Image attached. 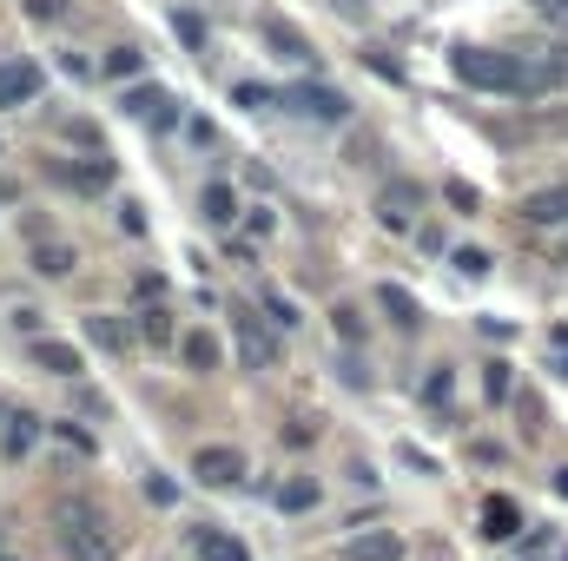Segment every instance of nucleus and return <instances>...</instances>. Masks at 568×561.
<instances>
[{
  "label": "nucleus",
  "instance_id": "obj_1",
  "mask_svg": "<svg viewBox=\"0 0 568 561\" xmlns=\"http://www.w3.org/2000/svg\"><path fill=\"white\" fill-rule=\"evenodd\" d=\"M53 522H60V555L67 561H113L120 555V522H113L106 509H93V502H60Z\"/></svg>",
  "mask_w": 568,
  "mask_h": 561
},
{
  "label": "nucleus",
  "instance_id": "obj_2",
  "mask_svg": "<svg viewBox=\"0 0 568 561\" xmlns=\"http://www.w3.org/2000/svg\"><path fill=\"white\" fill-rule=\"evenodd\" d=\"M456 80L483 93H536L523 53H489V47H456Z\"/></svg>",
  "mask_w": 568,
  "mask_h": 561
},
{
  "label": "nucleus",
  "instance_id": "obj_3",
  "mask_svg": "<svg viewBox=\"0 0 568 561\" xmlns=\"http://www.w3.org/2000/svg\"><path fill=\"white\" fill-rule=\"evenodd\" d=\"M232 330H239V357L252 364V370H272L278 364V324L272 317H252V310H232Z\"/></svg>",
  "mask_w": 568,
  "mask_h": 561
},
{
  "label": "nucleus",
  "instance_id": "obj_4",
  "mask_svg": "<svg viewBox=\"0 0 568 561\" xmlns=\"http://www.w3.org/2000/svg\"><path fill=\"white\" fill-rule=\"evenodd\" d=\"M278 106H284V113H304V120H324V126H337V120L351 113V100H344V93H331V86H284Z\"/></svg>",
  "mask_w": 568,
  "mask_h": 561
},
{
  "label": "nucleus",
  "instance_id": "obj_5",
  "mask_svg": "<svg viewBox=\"0 0 568 561\" xmlns=\"http://www.w3.org/2000/svg\"><path fill=\"white\" fill-rule=\"evenodd\" d=\"M192 476H199L205 489H239V482H245V456L225 449V442H212V449L192 456Z\"/></svg>",
  "mask_w": 568,
  "mask_h": 561
},
{
  "label": "nucleus",
  "instance_id": "obj_6",
  "mask_svg": "<svg viewBox=\"0 0 568 561\" xmlns=\"http://www.w3.org/2000/svg\"><path fill=\"white\" fill-rule=\"evenodd\" d=\"M40 93V67L33 60H0V113L7 106H27Z\"/></svg>",
  "mask_w": 568,
  "mask_h": 561
},
{
  "label": "nucleus",
  "instance_id": "obj_7",
  "mask_svg": "<svg viewBox=\"0 0 568 561\" xmlns=\"http://www.w3.org/2000/svg\"><path fill=\"white\" fill-rule=\"evenodd\" d=\"M344 561H404V536L397 529H364L344 542Z\"/></svg>",
  "mask_w": 568,
  "mask_h": 561
},
{
  "label": "nucleus",
  "instance_id": "obj_8",
  "mask_svg": "<svg viewBox=\"0 0 568 561\" xmlns=\"http://www.w3.org/2000/svg\"><path fill=\"white\" fill-rule=\"evenodd\" d=\"M417 185L410 178H397V185H384V198H377V218L390 225V232H410V218H417Z\"/></svg>",
  "mask_w": 568,
  "mask_h": 561
},
{
  "label": "nucleus",
  "instance_id": "obj_9",
  "mask_svg": "<svg viewBox=\"0 0 568 561\" xmlns=\"http://www.w3.org/2000/svg\"><path fill=\"white\" fill-rule=\"evenodd\" d=\"M483 536H489V542H516V536H523V509H516L509 496H489V502H483Z\"/></svg>",
  "mask_w": 568,
  "mask_h": 561
},
{
  "label": "nucleus",
  "instance_id": "obj_10",
  "mask_svg": "<svg viewBox=\"0 0 568 561\" xmlns=\"http://www.w3.org/2000/svg\"><path fill=\"white\" fill-rule=\"evenodd\" d=\"M523 218H529V225H568V185L529 192V198H523Z\"/></svg>",
  "mask_w": 568,
  "mask_h": 561
},
{
  "label": "nucleus",
  "instance_id": "obj_11",
  "mask_svg": "<svg viewBox=\"0 0 568 561\" xmlns=\"http://www.w3.org/2000/svg\"><path fill=\"white\" fill-rule=\"evenodd\" d=\"M33 442H40V417H33V410H7V422H0V449H7V456H27Z\"/></svg>",
  "mask_w": 568,
  "mask_h": 561
},
{
  "label": "nucleus",
  "instance_id": "obj_12",
  "mask_svg": "<svg viewBox=\"0 0 568 561\" xmlns=\"http://www.w3.org/2000/svg\"><path fill=\"white\" fill-rule=\"evenodd\" d=\"M33 364L53 370V377H80V350L73 344H53V337H33Z\"/></svg>",
  "mask_w": 568,
  "mask_h": 561
},
{
  "label": "nucleus",
  "instance_id": "obj_13",
  "mask_svg": "<svg viewBox=\"0 0 568 561\" xmlns=\"http://www.w3.org/2000/svg\"><path fill=\"white\" fill-rule=\"evenodd\" d=\"M199 561H252V549L225 529H199Z\"/></svg>",
  "mask_w": 568,
  "mask_h": 561
},
{
  "label": "nucleus",
  "instance_id": "obj_14",
  "mask_svg": "<svg viewBox=\"0 0 568 561\" xmlns=\"http://www.w3.org/2000/svg\"><path fill=\"white\" fill-rule=\"evenodd\" d=\"M205 218L212 225H239V192L232 185H205Z\"/></svg>",
  "mask_w": 568,
  "mask_h": 561
},
{
  "label": "nucleus",
  "instance_id": "obj_15",
  "mask_svg": "<svg viewBox=\"0 0 568 561\" xmlns=\"http://www.w3.org/2000/svg\"><path fill=\"white\" fill-rule=\"evenodd\" d=\"M384 310L397 317V330H417V324H424V317H417V297L397 290V284H384Z\"/></svg>",
  "mask_w": 568,
  "mask_h": 561
},
{
  "label": "nucleus",
  "instance_id": "obj_16",
  "mask_svg": "<svg viewBox=\"0 0 568 561\" xmlns=\"http://www.w3.org/2000/svg\"><path fill=\"white\" fill-rule=\"evenodd\" d=\"M265 33H272V47H278V53H291V60H317V53H311V40H304L297 27H284V20H272Z\"/></svg>",
  "mask_w": 568,
  "mask_h": 561
},
{
  "label": "nucleus",
  "instance_id": "obj_17",
  "mask_svg": "<svg viewBox=\"0 0 568 561\" xmlns=\"http://www.w3.org/2000/svg\"><path fill=\"white\" fill-rule=\"evenodd\" d=\"M179 350H185V364H192V370H212V364H219V337H205V330H192Z\"/></svg>",
  "mask_w": 568,
  "mask_h": 561
},
{
  "label": "nucleus",
  "instance_id": "obj_18",
  "mask_svg": "<svg viewBox=\"0 0 568 561\" xmlns=\"http://www.w3.org/2000/svg\"><path fill=\"white\" fill-rule=\"evenodd\" d=\"M33 265H40V272H47V278H67V272H73V265H80V258H73V252H67V245H40V252H33Z\"/></svg>",
  "mask_w": 568,
  "mask_h": 561
},
{
  "label": "nucleus",
  "instance_id": "obj_19",
  "mask_svg": "<svg viewBox=\"0 0 568 561\" xmlns=\"http://www.w3.org/2000/svg\"><path fill=\"white\" fill-rule=\"evenodd\" d=\"M73 185H80V192H106V185H113V165H106V159H87V165L73 172Z\"/></svg>",
  "mask_w": 568,
  "mask_h": 561
},
{
  "label": "nucleus",
  "instance_id": "obj_20",
  "mask_svg": "<svg viewBox=\"0 0 568 561\" xmlns=\"http://www.w3.org/2000/svg\"><path fill=\"white\" fill-rule=\"evenodd\" d=\"M87 337H93L100 350H126V330H120L113 317H87Z\"/></svg>",
  "mask_w": 568,
  "mask_h": 561
},
{
  "label": "nucleus",
  "instance_id": "obj_21",
  "mask_svg": "<svg viewBox=\"0 0 568 561\" xmlns=\"http://www.w3.org/2000/svg\"><path fill=\"white\" fill-rule=\"evenodd\" d=\"M140 67H145L140 47H113V53H106V73H113V80H133Z\"/></svg>",
  "mask_w": 568,
  "mask_h": 561
},
{
  "label": "nucleus",
  "instance_id": "obj_22",
  "mask_svg": "<svg viewBox=\"0 0 568 561\" xmlns=\"http://www.w3.org/2000/svg\"><path fill=\"white\" fill-rule=\"evenodd\" d=\"M449 397H456V377H449V370H429L424 404H429V410H449Z\"/></svg>",
  "mask_w": 568,
  "mask_h": 561
},
{
  "label": "nucleus",
  "instance_id": "obj_23",
  "mask_svg": "<svg viewBox=\"0 0 568 561\" xmlns=\"http://www.w3.org/2000/svg\"><path fill=\"white\" fill-rule=\"evenodd\" d=\"M278 509H291V516H297V509H317V482H284Z\"/></svg>",
  "mask_w": 568,
  "mask_h": 561
},
{
  "label": "nucleus",
  "instance_id": "obj_24",
  "mask_svg": "<svg viewBox=\"0 0 568 561\" xmlns=\"http://www.w3.org/2000/svg\"><path fill=\"white\" fill-rule=\"evenodd\" d=\"M159 106H165V93H159V86H140V93H126V113H133V120H159Z\"/></svg>",
  "mask_w": 568,
  "mask_h": 561
},
{
  "label": "nucleus",
  "instance_id": "obj_25",
  "mask_svg": "<svg viewBox=\"0 0 568 561\" xmlns=\"http://www.w3.org/2000/svg\"><path fill=\"white\" fill-rule=\"evenodd\" d=\"M140 330H145V344H172V310H159V304H152V310L140 317Z\"/></svg>",
  "mask_w": 568,
  "mask_h": 561
},
{
  "label": "nucleus",
  "instance_id": "obj_26",
  "mask_svg": "<svg viewBox=\"0 0 568 561\" xmlns=\"http://www.w3.org/2000/svg\"><path fill=\"white\" fill-rule=\"evenodd\" d=\"M265 317H272L278 330H291V324H297V304H291L284 290H265Z\"/></svg>",
  "mask_w": 568,
  "mask_h": 561
},
{
  "label": "nucleus",
  "instance_id": "obj_27",
  "mask_svg": "<svg viewBox=\"0 0 568 561\" xmlns=\"http://www.w3.org/2000/svg\"><path fill=\"white\" fill-rule=\"evenodd\" d=\"M232 100H239V106H278V93H265L258 80H239V86H232Z\"/></svg>",
  "mask_w": 568,
  "mask_h": 561
},
{
  "label": "nucleus",
  "instance_id": "obj_28",
  "mask_svg": "<svg viewBox=\"0 0 568 561\" xmlns=\"http://www.w3.org/2000/svg\"><path fill=\"white\" fill-rule=\"evenodd\" d=\"M483 390H489V404H503L509 397V364H489L483 370Z\"/></svg>",
  "mask_w": 568,
  "mask_h": 561
},
{
  "label": "nucleus",
  "instance_id": "obj_29",
  "mask_svg": "<svg viewBox=\"0 0 568 561\" xmlns=\"http://www.w3.org/2000/svg\"><path fill=\"white\" fill-rule=\"evenodd\" d=\"M456 272H463V278H483V272H489V258H483L476 245H463V252H456Z\"/></svg>",
  "mask_w": 568,
  "mask_h": 561
},
{
  "label": "nucleus",
  "instance_id": "obj_30",
  "mask_svg": "<svg viewBox=\"0 0 568 561\" xmlns=\"http://www.w3.org/2000/svg\"><path fill=\"white\" fill-rule=\"evenodd\" d=\"M60 442H67V449H80V456L93 449V436H87V429H73V422H60Z\"/></svg>",
  "mask_w": 568,
  "mask_h": 561
},
{
  "label": "nucleus",
  "instance_id": "obj_31",
  "mask_svg": "<svg viewBox=\"0 0 568 561\" xmlns=\"http://www.w3.org/2000/svg\"><path fill=\"white\" fill-rule=\"evenodd\" d=\"M556 496H568V469H556Z\"/></svg>",
  "mask_w": 568,
  "mask_h": 561
},
{
  "label": "nucleus",
  "instance_id": "obj_32",
  "mask_svg": "<svg viewBox=\"0 0 568 561\" xmlns=\"http://www.w3.org/2000/svg\"><path fill=\"white\" fill-rule=\"evenodd\" d=\"M556 344H568V337H556ZM556 370H562V377H568V350H562V364H556Z\"/></svg>",
  "mask_w": 568,
  "mask_h": 561
},
{
  "label": "nucleus",
  "instance_id": "obj_33",
  "mask_svg": "<svg viewBox=\"0 0 568 561\" xmlns=\"http://www.w3.org/2000/svg\"><path fill=\"white\" fill-rule=\"evenodd\" d=\"M542 7H556V13H568V0H542Z\"/></svg>",
  "mask_w": 568,
  "mask_h": 561
},
{
  "label": "nucleus",
  "instance_id": "obj_34",
  "mask_svg": "<svg viewBox=\"0 0 568 561\" xmlns=\"http://www.w3.org/2000/svg\"><path fill=\"white\" fill-rule=\"evenodd\" d=\"M556 561H568V549H562V555H556Z\"/></svg>",
  "mask_w": 568,
  "mask_h": 561
},
{
  "label": "nucleus",
  "instance_id": "obj_35",
  "mask_svg": "<svg viewBox=\"0 0 568 561\" xmlns=\"http://www.w3.org/2000/svg\"><path fill=\"white\" fill-rule=\"evenodd\" d=\"M0 422H7V410H0Z\"/></svg>",
  "mask_w": 568,
  "mask_h": 561
}]
</instances>
